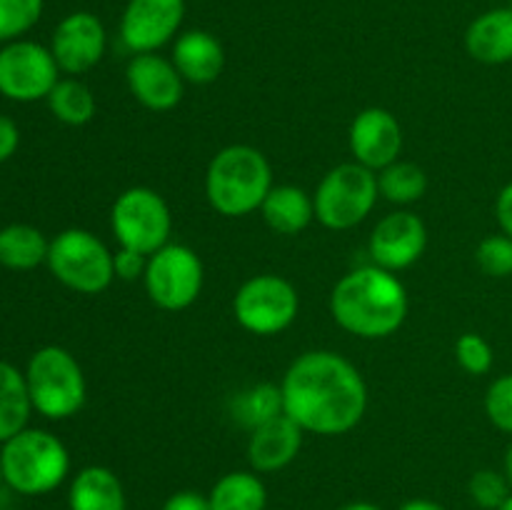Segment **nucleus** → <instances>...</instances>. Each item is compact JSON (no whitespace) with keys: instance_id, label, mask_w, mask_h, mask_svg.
Here are the masks:
<instances>
[{"instance_id":"f257e3e1","label":"nucleus","mask_w":512,"mask_h":510,"mask_svg":"<svg viewBox=\"0 0 512 510\" xmlns=\"http://www.w3.org/2000/svg\"><path fill=\"white\" fill-rule=\"evenodd\" d=\"M283 413L303 433L345 435L368 410V385L363 373L345 355L333 350H310L298 355L285 370Z\"/></svg>"},{"instance_id":"f03ea898","label":"nucleus","mask_w":512,"mask_h":510,"mask_svg":"<svg viewBox=\"0 0 512 510\" xmlns=\"http://www.w3.org/2000/svg\"><path fill=\"white\" fill-rule=\"evenodd\" d=\"M330 315L355 338H390L408 318V290L390 270L363 265L335 283L330 293Z\"/></svg>"},{"instance_id":"7ed1b4c3","label":"nucleus","mask_w":512,"mask_h":510,"mask_svg":"<svg viewBox=\"0 0 512 510\" xmlns=\"http://www.w3.org/2000/svg\"><path fill=\"white\" fill-rule=\"evenodd\" d=\"M273 188V168L253 145H228L213 155L205 173V198L225 218H245L260 210Z\"/></svg>"},{"instance_id":"20e7f679","label":"nucleus","mask_w":512,"mask_h":510,"mask_svg":"<svg viewBox=\"0 0 512 510\" xmlns=\"http://www.w3.org/2000/svg\"><path fill=\"white\" fill-rule=\"evenodd\" d=\"M3 478L20 495L53 493L70 473V453L58 435L40 428H25L3 443Z\"/></svg>"},{"instance_id":"39448f33","label":"nucleus","mask_w":512,"mask_h":510,"mask_svg":"<svg viewBox=\"0 0 512 510\" xmlns=\"http://www.w3.org/2000/svg\"><path fill=\"white\" fill-rule=\"evenodd\" d=\"M25 383L33 410L48 420H68L78 415L88 395L83 368L75 355L60 345H45L30 355Z\"/></svg>"},{"instance_id":"423d86ee","label":"nucleus","mask_w":512,"mask_h":510,"mask_svg":"<svg viewBox=\"0 0 512 510\" xmlns=\"http://www.w3.org/2000/svg\"><path fill=\"white\" fill-rule=\"evenodd\" d=\"M48 268L58 283L80 295L103 293L115 280L113 250L83 228H68L50 240Z\"/></svg>"},{"instance_id":"0eeeda50","label":"nucleus","mask_w":512,"mask_h":510,"mask_svg":"<svg viewBox=\"0 0 512 510\" xmlns=\"http://www.w3.org/2000/svg\"><path fill=\"white\" fill-rule=\"evenodd\" d=\"M378 173L360 163H340L323 175L313 193L315 218L330 230L363 223L378 203Z\"/></svg>"},{"instance_id":"6e6552de","label":"nucleus","mask_w":512,"mask_h":510,"mask_svg":"<svg viewBox=\"0 0 512 510\" xmlns=\"http://www.w3.org/2000/svg\"><path fill=\"white\" fill-rule=\"evenodd\" d=\"M110 228L120 248L135 250L150 258L170 243L173 215L158 190L135 185L115 198L113 210H110Z\"/></svg>"},{"instance_id":"1a4fd4ad","label":"nucleus","mask_w":512,"mask_h":510,"mask_svg":"<svg viewBox=\"0 0 512 510\" xmlns=\"http://www.w3.org/2000/svg\"><path fill=\"white\" fill-rule=\"evenodd\" d=\"M300 310L298 290L280 275L263 273L245 280L233 298V315L248 333L270 338L295 323Z\"/></svg>"},{"instance_id":"9d476101","label":"nucleus","mask_w":512,"mask_h":510,"mask_svg":"<svg viewBox=\"0 0 512 510\" xmlns=\"http://www.w3.org/2000/svg\"><path fill=\"white\" fill-rule=\"evenodd\" d=\"M203 260L183 243H168L148 258L143 285L160 310L178 313L190 308L203 290Z\"/></svg>"},{"instance_id":"9b49d317","label":"nucleus","mask_w":512,"mask_h":510,"mask_svg":"<svg viewBox=\"0 0 512 510\" xmlns=\"http://www.w3.org/2000/svg\"><path fill=\"white\" fill-rule=\"evenodd\" d=\"M60 80L53 53L35 40H13L0 48V95L15 103L48 98Z\"/></svg>"},{"instance_id":"f8f14e48","label":"nucleus","mask_w":512,"mask_h":510,"mask_svg":"<svg viewBox=\"0 0 512 510\" xmlns=\"http://www.w3.org/2000/svg\"><path fill=\"white\" fill-rule=\"evenodd\" d=\"M108 48V33L98 15L88 10H75L65 15L53 30L50 38V53L58 63L60 73L83 75L93 70L103 60Z\"/></svg>"},{"instance_id":"ddd939ff","label":"nucleus","mask_w":512,"mask_h":510,"mask_svg":"<svg viewBox=\"0 0 512 510\" xmlns=\"http://www.w3.org/2000/svg\"><path fill=\"white\" fill-rule=\"evenodd\" d=\"M185 20V0H128L120 18V40L128 50L158 53L178 35Z\"/></svg>"},{"instance_id":"4468645a","label":"nucleus","mask_w":512,"mask_h":510,"mask_svg":"<svg viewBox=\"0 0 512 510\" xmlns=\"http://www.w3.org/2000/svg\"><path fill=\"white\" fill-rule=\"evenodd\" d=\"M425 245H428V228L423 220L410 210H395L373 228L368 253L373 265L398 273L423 258Z\"/></svg>"},{"instance_id":"2eb2a0df","label":"nucleus","mask_w":512,"mask_h":510,"mask_svg":"<svg viewBox=\"0 0 512 510\" xmlns=\"http://www.w3.org/2000/svg\"><path fill=\"white\" fill-rule=\"evenodd\" d=\"M350 153L355 163L370 170H383L400 160L403 150V128L398 118L385 108H365L350 123Z\"/></svg>"},{"instance_id":"dca6fc26","label":"nucleus","mask_w":512,"mask_h":510,"mask_svg":"<svg viewBox=\"0 0 512 510\" xmlns=\"http://www.w3.org/2000/svg\"><path fill=\"white\" fill-rule=\"evenodd\" d=\"M125 80L143 108L165 113L173 110L183 100L185 80L173 65V60L163 58L158 53H138L130 58L125 68Z\"/></svg>"},{"instance_id":"f3484780","label":"nucleus","mask_w":512,"mask_h":510,"mask_svg":"<svg viewBox=\"0 0 512 510\" xmlns=\"http://www.w3.org/2000/svg\"><path fill=\"white\" fill-rule=\"evenodd\" d=\"M300 448L303 428L283 413L250 433L248 463L255 473H278L298 458Z\"/></svg>"},{"instance_id":"a211bd4d","label":"nucleus","mask_w":512,"mask_h":510,"mask_svg":"<svg viewBox=\"0 0 512 510\" xmlns=\"http://www.w3.org/2000/svg\"><path fill=\"white\" fill-rule=\"evenodd\" d=\"M173 65L185 83L210 85L225 68L223 43L208 30H185L173 43Z\"/></svg>"},{"instance_id":"6ab92c4d","label":"nucleus","mask_w":512,"mask_h":510,"mask_svg":"<svg viewBox=\"0 0 512 510\" xmlns=\"http://www.w3.org/2000/svg\"><path fill=\"white\" fill-rule=\"evenodd\" d=\"M465 50L485 65L512 63V8H493L465 30Z\"/></svg>"},{"instance_id":"aec40b11","label":"nucleus","mask_w":512,"mask_h":510,"mask_svg":"<svg viewBox=\"0 0 512 510\" xmlns=\"http://www.w3.org/2000/svg\"><path fill=\"white\" fill-rule=\"evenodd\" d=\"M70 510H125V490L118 475L105 465H88L70 480Z\"/></svg>"},{"instance_id":"412c9836","label":"nucleus","mask_w":512,"mask_h":510,"mask_svg":"<svg viewBox=\"0 0 512 510\" xmlns=\"http://www.w3.org/2000/svg\"><path fill=\"white\" fill-rule=\"evenodd\" d=\"M260 215L278 235H298L315 220L313 195L298 185H273L260 205Z\"/></svg>"},{"instance_id":"4be33fe9","label":"nucleus","mask_w":512,"mask_h":510,"mask_svg":"<svg viewBox=\"0 0 512 510\" xmlns=\"http://www.w3.org/2000/svg\"><path fill=\"white\" fill-rule=\"evenodd\" d=\"M33 403H30L25 373L0 360V445L28 428Z\"/></svg>"},{"instance_id":"5701e85b","label":"nucleus","mask_w":512,"mask_h":510,"mask_svg":"<svg viewBox=\"0 0 512 510\" xmlns=\"http://www.w3.org/2000/svg\"><path fill=\"white\" fill-rule=\"evenodd\" d=\"M50 240L43 230L28 223H13L0 228V265L10 270H33L48 263Z\"/></svg>"},{"instance_id":"b1692460","label":"nucleus","mask_w":512,"mask_h":510,"mask_svg":"<svg viewBox=\"0 0 512 510\" xmlns=\"http://www.w3.org/2000/svg\"><path fill=\"white\" fill-rule=\"evenodd\" d=\"M210 510H265L268 490L255 470L225 473L208 493Z\"/></svg>"},{"instance_id":"393cba45","label":"nucleus","mask_w":512,"mask_h":510,"mask_svg":"<svg viewBox=\"0 0 512 510\" xmlns=\"http://www.w3.org/2000/svg\"><path fill=\"white\" fill-rule=\"evenodd\" d=\"M230 415H233V420L240 428L253 433L255 428L265 425L268 420L283 415V393H280V385L255 383L250 388L240 390L230 400Z\"/></svg>"},{"instance_id":"a878e982","label":"nucleus","mask_w":512,"mask_h":510,"mask_svg":"<svg viewBox=\"0 0 512 510\" xmlns=\"http://www.w3.org/2000/svg\"><path fill=\"white\" fill-rule=\"evenodd\" d=\"M45 100H48L50 113L60 123L73 125V128L88 125L95 118V108H98L93 90L78 78H60Z\"/></svg>"},{"instance_id":"bb28decb","label":"nucleus","mask_w":512,"mask_h":510,"mask_svg":"<svg viewBox=\"0 0 512 510\" xmlns=\"http://www.w3.org/2000/svg\"><path fill=\"white\" fill-rule=\"evenodd\" d=\"M378 190L388 203H418L428 190V175L410 160H395L388 168L378 170Z\"/></svg>"},{"instance_id":"cd10ccee","label":"nucleus","mask_w":512,"mask_h":510,"mask_svg":"<svg viewBox=\"0 0 512 510\" xmlns=\"http://www.w3.org/2000/svg\"><path fill=\"white\" fill-rule=\"evenodd\" d=\"M45 0H0V43L20 40L38 25Z\"/></svg>"},{"instance_id":"c85d7f7f","label":"nucleus","mask_w":512,"mask_h":510,"mask_svg":"<svg viewBox=\"0 0 512 510\" xmlns=\"http://www.w3.org/2000/svg\"><path fill=\"white\" fill-rule=\"evenodd\" d=\"M468 493L473 498V503L483 510H498L500 505L512 495V488L505 478V473H498V470H478L473 473L468 483Z\"/></svg>"},{"instance_id":"c756f323","label":"nucleus","mask_w":512,"mask_h":510,"mask_svg":"<svg viewBox=\"0 0 512 510\" xmlns=\"http://www.w3.org/2000/svg\"><path fill=\"white\" fill-rule=\"evenodd\" d=\"M480 270L490 278H510L512 275V238L510 235H488L475 250Z\"/></svg>"},{"instance_id":"7c9ffc66","label":"nucleus","mask_w":512,"mask_h":510,"mask_svg":"<svg viewBox=\"0 0 512 510\" xmlns=\"http://www.w3.org/2000/svg\"><path fill=\"white\" fill-rule=\"evenodd\" d=\"M455 360L468 375H485L493 368V348L478 333H463L455 343Z\"/></svg>"},{"instance_id":"2f4dec72","label":"nucleus","mask_w":512,"mask_h":510,"mask_svg":"<svg viewBox=\"0 0 512 510\" xmlns=\"http://www.w3.org/2000/svg\"><path fill=\"white\" fill-rule=\"evenodd\" d=\"M485 413L495 428L512 435V373L490 383L485 393Z\"/></svg>"},{"instance_id":"473e14b6","label":"nucleus","mask_w":512,"mask_h":510,"mask_svg":"<svg viewBox=\"0 0 512 510\" xmlns=\"http://www.w3.org/2000/svg\"><path fill=\"white\" fill-rule=\"evenodd\" d=\"M113 268H115V278L120 280H138L145 275V268H148V255H140L135 250L128 248H118L113 253Z\"/></svg>"},{"instance_id":"72a5a7b5","label":"nucleus","mask_w":512,"mask_h":510,"mask_svg":"<svg viewBox=\"0 0 512 510\" xmlns=\"http://www.w3.org/2000/svg\"><path fill=\"white\" fill-rule=\"evenodd\" d=\"M163 510H210V498L198 490H178L165 500Z\"/></svg>"},{"instance_id":"f704fd0d","label":"nucleus","mask_w":512,"mask_h":510,"mask_svg":"<svg viewBox=\"0 0 512 510\" xmlns=\"http://www.w3.org/2000/svg\"><path fill=\"white\" fill-rule=\"evenodd\" d=\"M20 145V130L8 115L0 113V163L10 160Z\"/></svg>"},{"instance_id":"c9c22d12","label":"nucleus","mask_w":512,"mask_h":510,"mask_svg":"<svg viewBox=\"0 0 512 510\" xmlns=\"http://www.w3.org/2000/svg\"><path fill=\"white\" fill-rule=\"evenodd\" d=\"M495 215H498L500 230L512 238V183L500 190L498 200H495Z\"/></svg>"},{"instance_id":"e433bc0d","label":"nucleus","mask_w":512,"mask_h":510,"mask_svg":"<svg viewBox=\"0 0 512 510\" xmlns=\"http://www.w3.org/2000/svg\"><path fill=\"white\" fill-rule=\"evenodd\" d=\"M398 510H448L445 505L435 503V500H428V498H415V500H408V503L400 505Z\"/></svg>"},{"instance_id":"4c0bfd02","label":"nucleus","mask_w":512,"mask_h":510,"mask_svg":"<svg viewBox=\"0 0 512 510\" xmlns=\"http://www.w3.org/2000/svg\"><path fill=\"white\" fill-rule=\"evenodd\" d=\"M340 510H383V508H378V505H375V503H365V500H358V503L343 505V508H340Z\"/></svg>"},{"instance_id":"58836bf2","label":"nucleus","mask_w":512,"mask_h":510,"mask_svg":"<svg viewBox=\"0 0 512 510\" xmlns=\"http://www.w3.org/2000/svg\"><path fill=\"white\" fill-rule=\"evenodd\" d=\"M505 478H508V483H510V488H512V443L508 445V453H505Z\"/></svg>"},{"instance_id":"ea45409f","label":"nucleus","mask_w":512,"mask_h":510,"mask_svg":"<svg viewBox=\"0 0 512 510\" xmlns=\"http://www.w3.org/2000/svg\"><path fill=\"white\" fill-rule=\"evenodd\" d=\"M498 510H512V495H510V498L508 500H505V503L503 505H500V508Z\"/></svg>"},{"instance_id":"a19ab883","label":"nucleus","mask_w":512,"mask_h":510,"mask_svg":"<svg viewBox=\"0 0 512 510\" xmlns=\"http://www.w3.org/2000/svg\"><path fill=\"white\" fill-rule=\"evenodd\" d=\"M5 483V478H3V460H0V485Z\"/></svg>"}]
</instances>
